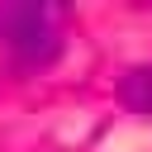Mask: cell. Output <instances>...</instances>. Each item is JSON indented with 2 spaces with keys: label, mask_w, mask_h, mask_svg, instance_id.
Segmentation results:
<instances>
[{
  "label": "cell",
  "mask_w": 152,
  "mask_h": 152,
  "mask_svg": "<svg viewBox=\"0 0 152 152\" xmlns=\"http://www.w3.org/2000/svg\"><path fill=\"white\" fill-rule=\"evenodd\" d=\"M114 95H119V104H124V109H133V114L152 119V62H147V66H128V71L119 76Z\"/></svg>",
  "instance_id": "cell-2"
},
{
  "label": "cell",
  "mask_w": 152,
  "mask_h": 152,
  "mask_svg": "<svg viewBox=\"0 0 152 152\" xmlns=\"http://www.w3.org/2000/svg\"><path fill=\"white\" fill-rule=\"evenodd\" d=\"M0 48L14 66L43 71L66 48V14L57 5H0Z\"/></svg>",
  "instance_id": "cell-1"
}]
</instances>
